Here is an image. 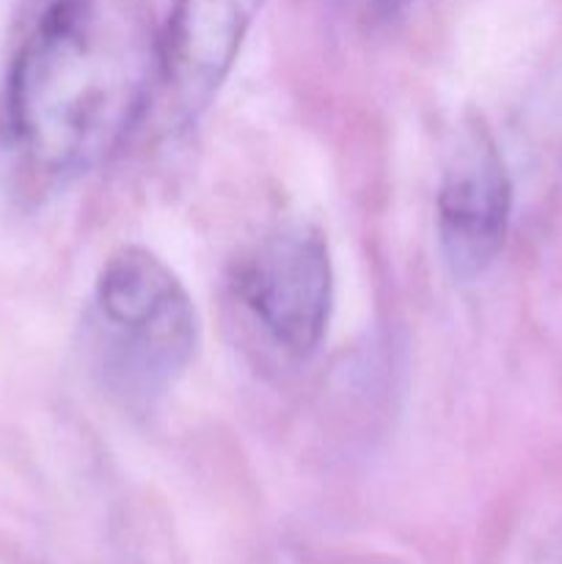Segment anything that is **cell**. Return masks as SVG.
<instances>
[{
  "mask_svg": "<svg viewBox=\"0 0 562 564\" xmlns=\"http://www.w3.org/2000/svg\"><path fill=\"white\" fill-rule=\"evenodd\" d=\"M6 135L44 180L102 163L158 88L141 0H0Z\"/></svg>",
  "mask_w": 562,
  "mask_h": 564,
  "instance_id": "6da1fadb",
  "label": "cell"
},
{
  "mask_svg": "<svg viewBox=\"0 0 562 564\" xmlns=\"http://www.w3.org/2000/svg\"><path fill=\"white\" fill-rule=\"evenodd\" d=\"M86 336L105 389L130 405H147L191 367L198 317L163 259L141 246H125L99 270Z\"/></svg>",
  "mask_w": 562,
  "mask_h": 564,
  "instance_id": "7a4b0ae2",
  "label": "cell"
},
{
  "mask_svg": "<svg viewBox=\"0 0 562 564\" xmlns=\"http://www.w3.org/2000/svg\"><path fill=\"white\" fill-rule=\"evenodd\" d=\"M229 301L259 345L287 361H306L323 341L334 303L323 231L295 220L257 237L231 264Z\"/></svg>",
  "mask_w": 562,
  "mask_h": 564,
  "instance_id": "3957f363",
  "label": "cell"
},
{
  "mask_svg": "<svg viewBox=\"0 0 562 564\" xmlns=\"http://www.w3.org/2000/svg\"><path fill=\"white\" fill-rule=\"evenodd\" d=\"M512 185L494 135L479 119L461 127L435 196V231L457 279L485 273L505 246Z\"/></svg>",
  "mask_w": 562,
  "mask_h": 564,
  "instance_id": "277c9868",
  "label": "cell"
},
{
  "mask_svg": "<svg viewBox=\"0 0 562 564\" xmlns=\"http://www.w3.org/2000/svg\"><path fill=\"white\" fill-rule=\"evenodd\" d=\"M262 0H174L158 33V88L176 121H193L218 94Z\"/></svg>",
  "mask_w": 562,
  "mask_h": 564,
  "instance_id": "5b68a950",
  "label": "cell"
},
{
  "mask_svg": "<svg viewBox=\"0 0 562 564\" xmlns=\"http://www.w3.org/2000/svg\"><path fill=\"white\" fill-rule=\"evenodd\" d=\"M347 11H353L361 20H389V17L400 14L406 6H411L413 0H339Z\"/></svg>",
  "mask_w": 562,
  "mask_h": 564,
  "instance_id": "8992f818",
  "label": "cell"
},
{
  "mask_svg": "<svg viewBox=\"0 0 562 564\" xmlns=\"http://www.w3.org/2000/svg\"><path fill=\"white\" fill-rule=\"evenodd\" d=\"M545 564H554V562H545Z\"/></svg>",
  "mask_w": 562,
  "mask_h": 564,
  "instance_id": "52a82bcc",
  "label": "cell"
}]
</instances>
